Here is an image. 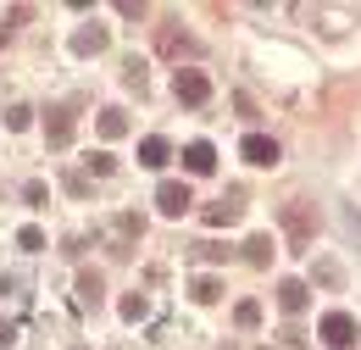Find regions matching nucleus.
Here are the masks:
<instances>
[{
	"instance_id": "f257e3e1",
	"label": "nucleus",
	"mask_w": 361,
	"mask_h": 350,
	"mask_svg": "<svg viewBox=\"0 0 361 350\" xmlns=\"http://www.w3.org/2000/svg\"><path fill=\"white\" fill-rule=\"evenodd\" d=\"M278 222H283L289 245H295V251H306V245H312V234H317V206H312V200H289V206L278 212Z\"/></svg>"
},
{
	"instance_id": "f03ea898",
	"label": "nucleus",
	"mask_w": 361,
	"mask_h": 350,
	"mask_svg": "<svg viewBox=\"0 0 361 350\" xmlns=\"http://www.w3.org/2000/svg\"><path fill=\"white\" fill-rule=\"evenodd\" d=\"M317 334H322V345H328V350H350L361 339V328H356V317H350V311H328Z\"/></svg>"
},
{
	"instance_id": "7ed1b4c3",
	"label": "nucleus",
	"mask_w": 361,
	"mask_h": 350,
	"mask_svg": "<svg viewBox=\"0 0 361 350\" xmlns=\"http://www.w3.org/2000/svg\"><path fill=\"white\" fill-rule=\"evenodd\" d=\"M173 95H178L183 106H206V100H212V78L189 67V73H178V78H173Z\"/></svg>"
},
{
	"instance_id": "20e7f679",
	"label": "nucleus",
	"mask_w": 361,
	"mask_h": 350,
	"mask_svg": "<svg viewBox=\"0 0 361 350\" xmlns=\"http://www.w3.org/2000/svg\"><path fill=\"white\" fill-rule=\"evenodd\" d=\"M239 156L250 162V167H278V139H267V133H245V145H239Z\"/></svg>"
},
{
	"instance_id": "39448f33",
	"label": "nucleus",
	"mask_w": 361,
	"mask_h": 350,
	"mask_svg": "<svg viewBox=\"0 0 361 350\" xmlns=\"http://www.w3.org/2000/svg\"><path fill=\"white\" fill-rule=\"evenodd\" d=\"M156 206H161L167 217H183V212L195 206V195H189V183H178V178H167V183L156 189Z\"/></svg>"
},
{
	"instance_id": "423d86ee",
	"label": "nucleus",
	"mask_w": 361,
	"mask_h": 350,
	"mask_svg": "<svg viewBox=\"0 0 361 350\" xmlns=\"http://www.w3.org/2000/svg\"><path fill=\"white\" fill-rule=\"evenodd\" d=\"M183 167H189L195 178H206L212 167H217V150H212L206 139H195V145H183Z\"/></svg>"
},
{
	"instance_id": "0eeeda50",
	"label": "nucleus",
	"mask_w": 361,
	"mask_h": 350,
	"mask_svg": "<svg viewBox=\"0 0 361 350\" xmlns=\"http://www.w3.org/2000/svg\"><path fill=\"white\" fill-rule=\"evenodd\" d=\"M239 200H245L239 189H233V195H223L217 206H206V222H212V228H228V222H239V212H245Z\"/></svg>"
},
{
	"instance_id": "6e6552de",
	"label": "nucleus",
	"mask_w": 361,
	"mask_h": 350,
	"mask_svg": "<svg viewBox=\"0 0 361 350\" xmlns=\"http://www.w3.org/2000/svg\"><path fill=\"white\" fill-rule=\"evenodd\" d=\"M306 301H312V289H306L300 278H283V284H278V306L289 311V317H295V311H306Z\"/></svg>"
},
{
	"instance_id": "1a4fd4ad",
	"label": "nucleus",
	"mask_w": 361,
	"mask_h": 350,
	"mask_svg": "<svg viewBox=\"0 0 361 350\" xmlns=\"http://www.w3.org/2000/svg\"><path fill=\"white\" fill-rule=\"evenodd\" d=\"M167 156H173V145H167L161 133H150V139H139V167H167Z\"/></svg>"
},
{
	"instance_id": "9d476101",
	"label": "nucleus",
	"mask_w": 361,
	"mask_h": 350,
	"mask_svg": "<svg viewBox=\"0 0 361 350\" xmlns=\"http://www.w3.org/2000/svg\"><path fill=\"white\" fill-rule=\"evenodd\" d=\"M45 139H50V150L73 145V117H67V111H50L45 117Z\"/></svg>"
},
{
	"instance_id": "9b49d317",
	"label": "nucleus",
	"mask_w": 361,
	"mask_h": 350,
	"mask_svg": "<svg viewBox=\"0 0 361 350\" xmlns=\"http://www.w3.org/2000/svg\"><path fill=\"white\" fill-rule=\"evenodd\" d=\"M94 50H106V28H100V23H90V28L73 34V56H94Z\"/></svg>"
},
{
	"instance_id": "f8f14e48",
	"label": "nucleus",
	"mask_w": 361,
	"mask_h": 350,
	"mask_svg": "<svg viewBox=\"0 0 361 350\" xmlns=\"http://www.w3.org/2000/svg\"><path fill=\"white\" fill-rule=\"evenodd\" d=\"M156 50H161V56H189V50H195V40H189V34H178V28H161V34H156Z\"/></svg>"
},
{
	"instance_id": "ddd939ff",
	"label": "nucleus",
	"mask_w": 361,
	"mask_h": 350,
	"mask_svg": "<svg viewBox=\"0 0 361 350\" xmlns=\"http://www.w3.org/2000/svg\"><path fill=\"white\" fill-rule=\"evenodd\" d=\"M100 133H106V139H123V133H128V111H123V106H106V111H100Z\"/></svg>"
},
{
	"instance_id": "4468645a",
	"label": "nucleus",
	"mask_w": 361,
	"mask_h": 350,
	"mask_svg": "<svg viewBox=\"0 0 361 350\" xmlns=\"http://www.w3.org/2000/svg\"><path fill=\"white\" fill-rule=\"evenodd\" d=\"M78 306H100V272H78Z\"/></svg>"
},
{
	"instance_id": "2eb2a0df",
	"label": "nucleus",
	"mask_w": 361,
	"mask_h": 350,
	"mask_svg": "<svg viewBox=\"0 0 361 350\" xmlns=\"http://www.w3.org/2000/svg\"><path fill=\"white\" fill-rule=\"evenodd\" d=\"M245 262H250V267H267L272 262V234H256V239L245 245Z\"/></svg>"
},
{
	"instance_id": "dca6fc26",
	"label": "nucleus",
	"mask_w": 361,
	"mask_h": 350,
	"mask_svg": "<svg viewBox=\"0 0 361 350\" xmlns=\"http://www.w3.org/2000/svg\"><path fill=\"white\" fill-rule=\"evenodd\" d=\"M195 301H200V306L223 301V284H217V278H195Z\"/></svg>"
},
{
	"instance_id": "f3484780",
	"label": "nucleus",
	"mask_w": 361,
	"mask_h": 350,
	"mask_svg": "<svg viewBox=\"0 0 361 350\" xmlns=\"http://www.w3.org/2000/svg\"><path fill=\"white\" fill-rule=\"evenodd\" d=\"M123 317H128V322H139V317H150V301H145V295H123Z\"/></svg>"
},
{
	"instance_id": "a211bd4d",
	"label": "nucleus",
	"mask_w": 361,
	"mask_h": 350,
	"mask_svg": "<svg viewBox=\"0 0 361 350\" xmlns=\"http://www.w3.org/2000/svg\"><path fill=\"white\" fill-rule=\"evenodd\" d=\"M84 167H90L94 178H106V173H117V156H111V150H94V156L84 162Z\"/></svg>"
},
{
	"instance_id": "6ab92c4d",
	"label": "nucleus",
	"mask_w": 361,
	"mask_h": 350,
	"mask_svg": "<svg viewBox=\"0 0 361 350\" xmlns=\"http://www.w3.org/2000/svg\"><path fill=\"white\" fill-rule=\"evenodd\" d=\"M233 322H239V328H256V322H262V306H256V301H239V306H233Z\"/></svg>"
},
{
	"instance_id": "aec40b11",
	"label": "nucleus",
	"mask_w": 361,
	"mask_h": 350,
	"mask_svg": "<svg viewBox=\"0 0 361 350\" xmlns=\"http://www.w3.org/2000/svg\"><path fill=\"white\" fill-rule=\"evenodd\" d=\"M28 123H34L28 106H11V111H6V128H28Z\"/></svg>"
},
{
	"instance_id": "412c9836",
	"label": "nucleus",
	"mask_w": 361,
	"mask_h": 350,
	"mask_svg": "<svg viewBox=\"0 0 361 350\" xmlns=\"http://www.w3.org/2000/svg\"><path fill=\"white\" fill-rule=\"evenodd\" d=\"M17 245H23V251H45V234H39V228H23Z\"/></svg>"
},
{
	"instance_id": "4be33fe9",
	"label": "nucleus",
	"mask_w": 361,
	"mask_h": 350,
	"mask_svg": "<svg viewBox=\"0 0 361 350\" xmlns=\"http://www.w3.org/2000/svg\"><path fill=\"white\" fill-rule=\"evenodd\" d=\"M6 345H17V322H0V350Z\"/></svg>"
}]
</instances>
